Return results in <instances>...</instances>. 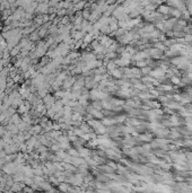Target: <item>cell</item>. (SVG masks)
I'll list each match as a JSON object with an SVG mask.
<instances>
[{"instance_id":"7a4b0ae2","label":"cell","mask_w":192,"mask_h":193,"mask_svg":"<svg viewBox=\"0 0 192 193\" xmlns=\"http://www.w3.org/2000/svg\"><path fill=\"white\" fill-rule=\"evenodd\" d=\"M23 188V184H20V183H14L13 184V186H11V192H18V191H20Z\"/></svg>"},{"instance_id":"3957f363","label":"cell","mask_w":192,"mask_h":193,"mask_svg":"<svg viewBox=\"0 0 192 193\" xmlns=\"http://www.w3.org/2000/svg\"><path fill=\"white\" fill-rule=\"evenodd\" d=\"M59 189L61 190V191H63V192H67V191L69 190V186L66 185V184H60V185H59Z\"/></svg>"},{"instance_id":"6da1fadb","label":"cell","mask_w":192,"mask_h":193,"mask_svg":"<svg viewBox=\"0 0 192 193\" xmlns=\"http://www.w3.org/2000/svg\"><path fill=\"white\" fill-rule=\"evenodd\" d=\"M70 182L72 183V184H75V185H79V184H81V176L80 175L72 176V177L70 178Z\"/></svg>"}]
</instances>
